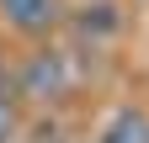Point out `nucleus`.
<instances>
[{
    "label": "nucleus",
    "mask_w": 149,
    "mask_h": 143,
    "mask_svg": "<svg viewBox=\"0 0 149 143\" xmlns=\"http://www.w3.org/2000/svg\"><path fill=\"white\" fill-rule=\"evenodd\" d=\"M69 90H74V69H69V53L59 48H37L16 74V96L37 101V106H59Z\"/></svg>",
    "instance_id": "obj_1"
},
{
    "label": "nucleus",
    "mask_w": 149,
    "mask_h": 143,
    "mask_svg": "<svg viewBox=\"0 0 149 143\" xmlns=\"http://www.w3.org/2000/svg\"><path fill=\"white\" fill-rule=\"evenodd\" d=\"M0 16L22 37H48L64 21V0H0Z\"/></svg>",
    "instance_id": "obj_2"
},
{
    "label": "nucleus",
    "mask_w": 149,
    "mask_h": 143,
    "mask_svg": "<svg viewBox=\"0 0 149 143\" xmlns=\"http://www.w3.org/2000/svg\"><path fill=\"white\" fill-rule=\"evenodd\" d=\"M96 143H149V117L139 106H117V111L101 122Z\"/></svg>",
    "instance_id": "obj_3"
},
{
    "label": "nucleus",
    "mask_w": 149,
    "mask_h": 143,
    "mask_svg": "<svg viewBox=\"0 0 149 143\" xmlns=\"http://www.w3.org/2000/svg\"><path fill=\"white\" fill-rule=\"evenodd\" d=\"M74 27H80V37H85V43L117 37V32H123V11L112 6V0H96V6H85L80 16H74Z\"/></svg>",
    "instance_id": "obj_4"
},
{
    "label": "nucleus",
    "mask_w": 149,
    "mask_h": 143,
    "mask_svg": "<svg viewBox=\"0 0 149 143\" xmlns=\"http://www.w3.org/2000/svg\"><path fill=\"white\" fill-rule=\"evenodd\" d=\"M16 133H22V106L11 90H0V143H16Z\"/></svg>",
    "instance_id": "obj_5"
},
{
    "label": "nucleus",
    "mask_w": 149,
    "mask_h": 143,
    "mask_svg": "<svg viewBox=\"0 0 149 143\" xmlns=\"http://www.w3.org/2000/svg\"><path fill=\"white\" fill-rule=\"evenodd\" d=\"M37 143H64V133L53 127V122H43V127H37Z\"/></svg>",
    "instance_id": "obj_6"
}]
</instances>
